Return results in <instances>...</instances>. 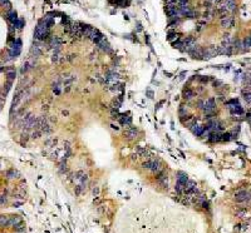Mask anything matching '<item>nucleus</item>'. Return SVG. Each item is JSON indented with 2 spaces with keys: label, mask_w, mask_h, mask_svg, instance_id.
Listing matches in <instances>:
<instances>
[{
  "label": "nucleus",
  "mask_w": 251,
  "mask_h": 233,
  "mask_svg": "<svg viewBox=\"0 0 251 233\" xmlns=\"http://www.w3.org/2000/svg\"><path fill=\"white\" fill-rule=\"evenodd\" d=\"M221 25L223 28H231L233 25V19L231 16H222L221 19Z\"/></svg>",
  "instance_id": "0eeeda50"
},
{
  "label": "nucleus",
  "mask_w": 251,
  "mask_h": 233,
  "mask_svg": "<svg viewBox=\"0 0 251 233\" xmlns=\"http://www.w3.org/2000/svg\"><path fill=\"white\" fill-rule=\"evenodd\" d=\"M192 132H193L196 135H202L204 134V132H205V129L202 128V127L197 125V124H193L192 125Z\"/></svg>",
  "instance_id": "9b49d317"
},
{
  "label": "nucleus",
  "mask_w": 251,
  "mask_h": 233,
  "mask_svg": "<svg viewBox=\"0 0 251 233\" xmlns=\"http://www.w3.org/2000/svg\"><path fill=\"white\" fill-rule=\"evenodd\" d=\"M19 223H22V219H20L18 215H12V217H9V226L15 227V226Z\"/></svg>",
  "instance_id": "1a4fd4ad"
},
{
  "label": "nucleus",
  "mask_w": 251,
  "mask_h": 233,
  "mask_svg": "<svg viewBox=\"0 0 251 233\" xmlns=\"http://www.w3.org/2000/svg\"><path fill=\"white\" fill-rule=\"evenodd\" d=\"M227 105H229L230 112H231L233 115H241L242 113H244L241 105L239 104V102H237L236 99H232V100L227 102Z\"/></svg>",
  "instance_id": "7ed1b4c3"
},
{
  "label": "nucleus",
  "mask_w": 251,
  "mask_h": 233,
  "mask_svg": "<svg viewBox=\"0 0 251 233\" xmlns=\"http://www.w3.org/2000/svg\"><path fill=\"white\" fill-rule=\"evenodd\" d=\"M242 46H244V49H245V50H249V49H251V40H250V38H249V36H247L246 39L244 40Z\"/></svg>",
  "instance_id": "ddd939ff"
},
{
  "label": "nucleus",
  "mask_w": 251,
  "mask_h": 233,
  "mask_svg": "<svg viewBox=\"0 0 251 233\" xmlns=\"http://www.w3.org/2000/svg\"><path fill=\"white\" fill-rule=\"evenodd\" d=\"M143 167L146 168V169H150V170H152V172H154V173H160L161 170H162V167H161V164H160V162H158L157 159H150V160H147L146 163L143 164Z\"/></svg>",
  "instance_id": "f03ea898"
},
{
  "label": "nucleus",
  "mask_w": 251,
  "mask_h": 233,
  "mask_svg": "<svg viewBox=\"0 0 251 233\" xmlns=\"http://www.w3.org/2000/svg\"><path fill=\"white\" fill-rule=\"evenodd\" d=\"M15 174H16V173L14 172V170H10V172L8 173V176H9V178H14Z\"/></svg>",
  "instance_id": "aec40b11"
},
{
  "label": "nucleus",
  "mask_w": 251,
  "mask_h": 233,
  "mask_svg": "<svg viewBox=\"0 0 251 233\" xmlns=\"http://www.w3.org/2000/svg\"><path fill=\"white\" fill-rule=\"evenodd\" d=\"M219 54V46H210L207 50H204V58H212Z\"/></svg>",
  "instance_id": "20e7f679"
},
{
  "label": "nucleus",
  "mask_w": 251,
  "mask_h": 233,
  "mask_svg": "<svg viewBox=\"0 0 251 233\" xmlns=\"http://www.w3.org/2000/svg\"><path fill=\"white\" fill-rule=\"evenodd\" d=\"M20 50H22V42H20L19 39H16V40H14V42L10 44V46H9L8 55L10 57V59H12V58L18 57L19 54H20Z\"/></svg>",
  "instance_id": "f257e3e1"
},
{
  "label": "nucleus",
  "mask_w": 251,
  "mask_h": 233,
  "mask_svg": "<svg viewBox=\"0 0 251 233\" xmlns=\"http://www.w3.org/2000/svg\"><path fill=\"white\" fill-rule=\"evenodd\" d=\"M6 203V198L4 196H0V204H4Z\"/></svg>",
  "instance_id": "6ab92c4d"
},
{
  "label": "nucleus",
  "mask_w": 251,
  "mask_h": 233,
  "mask_svg": "<svg viewBox=\"0 0 251 233\" xmlns=\"http://www.w3.org/2000/svg\"><path fill=\"white\" fill-rule=\"evenodd\" d=\"M6 77H8V81H12L14 80L15 78V69H13V68H8L6 69Z\"/></svg>",
  "instance_id": "9d476101"
},
{
  "label": "nucleus",
  "mask_w": 251,
  "mask_h": 233,
  "mask_svg": "<svg viewBox=\"0 0 251 233\" xmlns=\"http://www.w3.org/2000/svg\"><path fill=\"white\" fill-rule=\"evenodd\" d=\"M0 4H1L3 6H6L8 9L12 6V5H10V3H9V0H0Z\"/></svg>",
  "instance_id": "a211bd4d"
},
{
  "label": "nucleus",
  "mask_w": 251,
  "mask_h": 233,
  "mask_svg": "<svg viewBox=\"0 0 251 233\" xmlns=\"http://www.w3.org/2000/svg\"><path fill=\"white\" fill-rule=\"evenodd\" d=\"M242 95H244V99H245V100H246L247 103H250V104H251V90H246V92H244Z\"/></svg>",
  "instance_id": "2eb2a0df"
},
{
  "label": "nucleus",
  "mask_w": 251,
  "mask_h": 233,
  "mask_svg": "<svg viewBox=\"0 0 251 233\" xmlns=\"http://www.w3.org/2000/svg\"><path fill=\"white\" fill-rule=\"evenodd\" d=\"M211 1H221V0H211Z\"/></svg>",
  "instance_id": "412c9836"
},
{
  "label": "nucleus",
  "mask_w": 251,
  "mask_h": 233,
  "mask_svg": "<svg viewBox=\"0 0 251 233\" xmlns=\"http://www.w3.org/2000/svg\"><path fill=\"white\" fill-rule=\"evenodd\" d=\"M9 226V217L8 215H0V227Z\"/></svg>",
  "instance_id": "f8f14e48"
},
{
  "label": "nucleus",
  "mask_w": 251,
  "mask_h": 233,
  "mask_svg": "<svg viewBox=\"0 0 251 233\" xmlns=\"http://www.w3.org/2000/svg\"><path fill=\"white\" fill-rule=\"evenodd\" d=\"M136 135H137V131H136L135 128H131L129 131L127 132V137H128L129 139H133V138H135Z\"/></svg>",
  "instance_id": "4468645a"
},
{
  "label": "nucleus",
  "mask_w": 251,
  "mask_h": 233,
  "mask_svg": "<svg viewBox=\"0 0 251 233\" xmlns=\"http://www.w3.org/2000/svg\"><path fill=\"white\" fill-rule=\"evenodd\" d=\"M60 45H62V39L59 36H53L50 39V46L53 49H55V51H59Z\"/></svg>",
  "instance_id": "423d86ee"
},
{
  "label": "nucleus",
  "mask_w": 251,
  "mask_h": 233,
  "mask_svg": "<svg viewBox=\"0 0 251 233\" xmlns=\"http://www.w3.org/2000/svg\"><path fill=\"white\" fill-rule=\"evenodd\" d=\"M249 38H250V40H251V35H250V36H249Z\"/></svg>",
  "instance_id": "4be33fe9"
},
{
  "label": "nucleus",
  "mask_w": 251,
  "mask_h": 233,
  "mask_svg": "<svg viewBox=\"0 0 251 233\" xmlns=\"http://www.w3.org/2000/svg\"><path fill=\"white\" fill-rule=\"evenodd\" d=\"M178 34H170V35H168V40H170V42H173L175 39H176V42L178 40Z\"/></svg>",
  "instance_id": "f3484780"
},
{
  "label": "nucleus",
  "mask_w": 251,
  "mask_h": 233,
  "mask_svg": "<svg viewBox=\"0 0 251 233\" xmlns=\"http://www.w3.org/2000/svg\"><path fill=\"white\" fill-rule=\"evenodd\" d=\"M183 95H185V98H186V99H191L195 95V93L191 90V89H186V90L183 92Z\"/></svg>",
  "instance_id": "dca6fc26"
},
{
  "label": "nucleus",
  "mask_w": 251,
  "mask_h": 233,
  "mask_svg": "<svg viewBox=\"0 0 251 233\" xmlns=\"http://www.w3.org/2000/svg\"><path fill=\"white\" fill-rule=\"evenodd\" d=\"M8 19L12 22L14 25H16V23L19 22V19H18V15H16V13L14 11V10H10V11L8 13Z\"/></svg>",
  "instance_id": "6e6552de"
},
{
  "label": "nucleus",
  "mask_w": 251,
  "mask_h": 233,
  "mask_svg": "<svg viewBox=\"0 0 251 233\" xmlns=\"http://www.w3.org/2000/svg\"><path fill=\"white\" fill-rule=\"evenodd\" d=\"M250 199V193L246 191H240L239 193H236V201L237 202H245Z\"/></svg>",
  "instance_id": "39448f33"
}]
</instances>
